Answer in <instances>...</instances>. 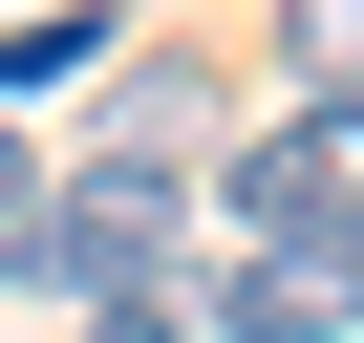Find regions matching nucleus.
I'll return each mask as SVG.
<instances>
[{
    "mask_svg": "<svg viewBox=\"0 0 364 343\" xmlns=\"http://www.w3.org/2000/svg\"><path fill=\"white\" fill-rule=\"evenodd\" d=\"M343 322H364V215L236 236V279H215V343H343Z\"/></svg>",
    "mask_w": 364,
    "mask_h": 343,
    "instance_id": "obj_1",
    "label": "nucleus"
},
{
    "mask_svg": "<svg viewBox=\"0 0 364 343\" xmlns=\"http://www.w3.org/2000/svg\"><path fill=\"white\" fill-rule=\"evenodd\" d=\"M22 215H43V194H22V129H0V236H22Z\"/></svg>",
    "mask_w": 364,
    "mask_h": 343,
    "instance_id": "obj_3",
    "label": "nucleus"
},
{
    "mask_svg": "<svg viewBox=\"0 0 364 343\" xmlns=\"http://www.w3.org/2000/svg\"><path fill=\"white\" fill-rule=\"evenodd\" d=\"M279 65H300L321 107H364V0H279Z\"/></svg>",
    "mask_w": 364,
    "mask_h": 343,
    "instance_id": "obj_2",
    "label": "nucleus"
}]
</instances>
